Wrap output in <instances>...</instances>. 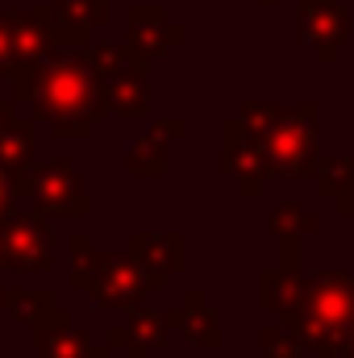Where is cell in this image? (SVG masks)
<instances>
[{
    "instance_id": "obj_1",
    "label": "cell",
    "mask_w": 354,
    "mask_h": 358,
    "mask_svg": "<svg viewBox=\"0 0 354 358\" xmlns=\"http://www.w3.org/2000/svg\"><path fill=\"white\" fill-rule=\"evenodd\" d=\"M84 92H88V84H84V76H80V71L59 67V71H50V76H46V96H50L59 108H76V104L84 100Z\"/></svg>"
},
{
    "instance_id": "obj_2",
    "label": "cell",
    "mask_w": 354,
    "mask_h": 358,
    "mask_svg": "<svg viewBox=\"0 0 354 358\" xmlns=\"http://www.w3.org/2000/svg\"><path fill=\"white\" fill-rule=\"evenodd\" d=\"M0 204H4V183H0Z\"/></svg>"
}]
</instances>
